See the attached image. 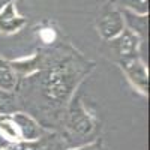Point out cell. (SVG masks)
<instances>
[{"mask_svg":"<svg viewBox=\"0 0 150 150\" xmlns=\"http://www.w3.org/2000/svg\"><path fill=\"white\" fill-rule=\"evenodd\" d=\"M18 84V75L9 60L0 57V89L15 92Z\"/></svg>","mask_w":150,"mask_h":150,"instance_id":"30bf717a","label":"cell"},{"mask_svg":"<svg viewBox=\"0 0 150 150\" xmlns=\"http://www.w3.org/2000/svg\"><path fill=\"white\" fill-rule=\"evenodd\" d=\"M96 27H98V32L101 35V38L105 42L112 39V38H116L125 29V20H123L120 9H117V8L105 9L99 15Z\"/></svg>","mask_w":150,"mask_h":150,"instance_id":"8992f818","label":"cell"},{"mask_svg":"<svg viewBox=\"0 0 150 150\" xmlns=\"http://www.w3.org/2000/svg\"><path fill=\"white\" fill-rule=\"evenodd\" d=\"M99 131H101L99 120L84 105L83 98L75 95L66 107L57 129V132L63 137L68 149L99 138Z\"/></svg>","mask_w":150,"mask_h":150,"instance_id":"7a4b0ae2","label":"cell"},{"mask_svg":"<svg viewBox=\"0 0 150 150\" xmlns=\"http://www.w3.org/2000/svg\"><path fill=\"white\" fill-rule=\"evenodd\" d=\"M11 2H14V0H0V9H2L5 5H8V3H11Z\"/></svg>","mask_w":150,"mask_h":150,"instance_id":"5bb4252c","label":"cell"},{"mask_svg":"<svg viewBox=\"0 0 150 150\" xmlns=\"http://www.w3.org/2000/svg\"><path fill=\"white\" fill-rule=\"evenodd\" d=\"M24 24H26V18L21 17L17 12L14 2L5 5L0 9V32L15 33L24 26Z\"/></svg>","mask_w":150,"mask_h":150,"instance_id":"ba28073f","label":"cell"},{"mask_svg":"<svg viewBox=\"0 0 150 150\" xmlns=\"http://www.w3.org/2000/svg\"><path fill=\"white\" fill-rule=\"evenodd\" d=\"M68 146L57 131H47L36 140L30 141H17L0 150H66Z\"/></svg>","mask_w":150,"mask_h":150,"instance_id":"5b68a950","label":"cell"},{"mask_svg":"<svg viewBox=\"0 0 150 150\" xmlns=\"http://www.w3.org/2000/svg\"><path fill=\"white\" fill-rule=\"evenodd\" d=\"M66 150H105V147H104L102 138H96L90 143H86V144H81V146H77V147H71V149H66Z\"/></svg>","mask_w":150,"mask_h":150,"instance_id":"4fadbf2b","label":"cell"},{"mask_svg":"<svg viewBox=\"0 0 150 150\" xmlns=\"http://www.w3.org/2000/svg\"><path fill=\"white\" fill-rule=\"evenodd\" d=\"M11 63L18 75L15 93L21 110L48 131L59 129L71 99L95 68V62L65 44Z\"/></svg>","mask_w":150,"mask_h":150,"instance_id":"6da1fadb","label":"cell"},{"mask_svg":"<svg viewBox=\"0 0 150 150\" xmlns=\"http://www.w3.org/2000/svg\"><path fill=\"white\" fill-rule=\"evenodd\" d=\"M125 24H129V30H132L137 36L140 38L141 44H146L147 39V15H138L134 12H128V11H120Z\"/></svg>","mask_w":150,"mask_h":150,"instance_id":"9c48e42d","label":"cell"},{"mask_svg":"<svg viewBox=\"0 0 150 150\" xmlns=\"http://www.w3.org/2000/svg\"><path fill=\"white\" fill-rule=\"evenodd\" d=\"M141 41L132 30L125 27L116 38L107 41V54L111 56L114 62H120L137 54H141Z\"/></svg>","mask_w":150,"mask_h":150,"instance_id":"3957f363","label":"cell"},{"mask_svg":"<svg viewBox=\"0 0 150 150\" xmlns=\"http://www.w3.org/2000/svg\"><path fill=\"white\" fill-rule=\"evenodd\" d=\"M112 5H117L120 11L134 12L138 15H147L149 12V0H111Z\"/></svg>","mask_w":150,"mask_h":150,"instance_id":"7c38bea8","label":"cell"},{"mask_svg":"<svg viewBox=\"0 0 150 150\" xmlns=\"http://www.w3.org/2000/svg\"><path fill=\"white\" fill-rule=\"evenodd\" d=\"M122 72L126 75L128 81L132 84L134 89H137L141 95H149V69L147 63L141 54H137L128 59H123L117 62Z\"/></svg>","mask_w":150,"mask_h":150,"instance_id":"277c9868","label":"cell"},{"mask_svg":"<svg viewBox=\"0 0 150 150\" xmlns=\"http://www.w3.org/2000/svg\"><path fill=\"white\" fill-rule=\"evenodd\" d=\"M17 111H23L17 93L0 89V116L12 114V112H17Z\"/></svg>","mask_w":150,"mask_h":150,"instance_id":"8fae6325","label":"cell"},{"mask_svg":"<svg viewBox=\"0 0 150 150\" xmlns=\"http://www.w3.org/2000/svg\"><path fill=\"white\" fill-rule=\"evenodd\" d=\"M12 119H14V122L17 125V129H18L21 141L36 140V138H39L41 135H44L48 131L35 117H32L30 114H27L26 111L12 112Z\"/></svg>","mask_w":150,"mask_h":150,"instance_id":"52a82bcc","label":"cell"}]
</instances>
